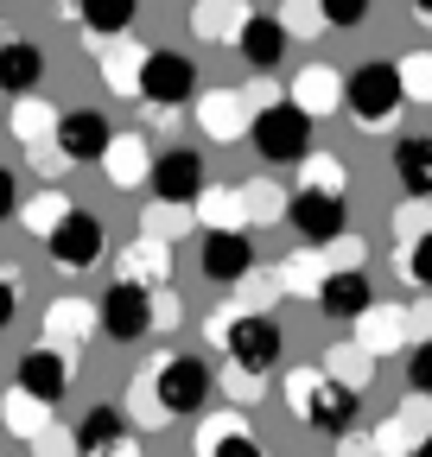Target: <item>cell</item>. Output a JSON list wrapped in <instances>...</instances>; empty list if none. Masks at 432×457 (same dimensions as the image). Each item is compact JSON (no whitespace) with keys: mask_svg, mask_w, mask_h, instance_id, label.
Returning a JSON list of instances; mask_svg holds the SVG:
<instances>
[{"mask_svg":"<svg viewBox=\"0 0 432 457\" xmlns=\"http://www.w3.org/2000/svg\"><path fill=\"white\" fill-rule=\"evenodd\" d=\"M274 279H280L287 299H312L318 305L324 279H331V261H324V248H299V254H280L274 261Z\"/></svg>","mask_w":432,"mask_h":457,"instance_id":"cell-25","label":"cell"},{"mask_svg":"<svg viewBox=\"0 0 432 457\" xmlns=\"http://www.w3.org/2000/svg\"><path fill=\"white\" fill-rule=\"evenodd\" d=\"M318 7H324V26L331 32H356L375 13V0H318Z\"/></svg>","mask_w":432,"mask_h":457,"instance_id":"cell-46","label":"cell"},{"mask_svg":"<svg viewBox=\"0 0 432 457\" xmlns=\"http://www.w3.org/2000/svg\"><path fill=\"white\" fill-rule=\"evenodd\" d=\"M197 267H204V279L210 286H229L236 279H248L254 273V242H248V228H210V236L197 242Z\"/></svg>","mask_w":432,"mask_h":457,"instance_id":"cell-11","label":"cell"},{"mask_svg":"<svg viewBox=\"0 0 432 457\" xmlns=\"http://www.w3.org/2000/svg\"><path fill=\"white\" fill-rule=\"evenodd\" d=\"M153 312H159V330H172V324L185 318V305H179L172 286H159V293H153Z\"/></svg>","mask_w":432,"mask_h":457,"instance_id":"cell-51","label":"cell"},{"mask_svg":"<svg viewBox=\"0 0 432 457\" xmlns=\"http://www.w3.org/2000/svg\"><path fill=\"white\" fill-rule=\"evenodd\" d=\"M146 179H153V146H146L140 128H121L102 153V185L108 191H140Z\"/></svg>","mask_w":432,"mask_h":457,"instance_id":"cell-18","label":"cell"},{"mask_svg":"<svg viewBox=\"0 0 432 457\" xmlns=\"http://www.w3.org/2000/svg\"><path fill=\"white\" fill-rule=\"evenodd\" d=\"M71 210H77V204H71V197H64L58 185H51V191H32V197L20 204V228H26L32 242H51V228H58V222H64Z\"/></svg>","mask_w":432,"mask_h":457,"instance_id":"cell-32","label":"cell"},{"mask_svg":"<svg viewBox=\"0 0 432 457\" xmlns=\"http://www.w3.org/2000/svg\"><path fill=\"white\" fill-rule=\"evenodd\" d=\"M20 204H26V197H20V179H13L7 165H0V222H7V216H20Z\"/></svg>","mask_w":432,"mask_h":457,"instance_id":"cell-52","label":"cell"},{"mask_svg":"<svg viewBox=\"0 0 432 457\" xmlns=\"http://www.w3.org/2000/svg\"><path fill=\"white\" fill-rule=\"evenodd\" d=\"M331 381H344V387H356L362 394V381H375V356L362 350L356 337H344V343H331V350H324V362H318Z\"/></svg>","mask_w":432,"mask_h":457,"instance_id":"cell-33","label":"cell"},{"mask_svg":"<svg viewBox=\"0 0 432 457\" xmlns=\"http://www.w3.org/2000/svg\"><path fill=\"white\" fill-rule=\"evenodd\" d=\"M337 457H382V451H375L369 432H344V438H337Z\"/></svg>","mask_w":432,"mask_h":457,"instance_id":"cell-54","label":"cell"},{"mask_svg":"<svg viewBox=\"0 0 432 457\" xmlns=\"http://www.w3.org/2000/svg\"><path fill=\"white\" fill-rule=\"evenodd\" d=\"M287 222L299 228V236H305L312 248H331V242L344 236V228H350V210H344V197H331V191H293Z\"/></svg>","mask_w":432,"mask_h":457,"instance_id":"cell-17","label":"cell"},{"mask_svg":"<svg viewBox=\"0 0 432 457\" xmlns=\"http://www.w3.org/2000/svg\"><path fill=\"white\" fill-rule=\"evenodd\" d=\"M134 13H140V0H83L77 26H83V38H121V32H134Z\"/></svg>","mask_w":432,"mask_h":457,"instance_id":"cell-30","label":"cell"},{"mask_svg":"<svg viewBox=\"0 0 432 457\" xmlns=\"http://www.w3.org/2000/svg\"><path fill=\"white\" fill-rule=\"evenodd\" d=\"M89 457H140V438H134V432H121L115 445H102V451H89Z\"/></svg>","mask_w":432,"mask_h":457,"instance_id":"cell-56","label":"cell"},{"mask_svg":"<svg viewBox=\"0 0 432 457\" xmlns=\"http://www.w3.org/2000/svg\"><path fill=\"white\" fill-rule=\"evenodd\" d=\"M369 305H375V279L369 273H331V279H324V293H318V312L324 318H344V324H356Z\"/></svg>","mask_w":432,"mask_h":457,"instance_id":"cell-27","label":"cell"},{"mask_svg":"<svg viewBox=\"0 0 432 457\" xmlns=\"http://www.w3.org/2000/svg\"><path fill=\"white\" fill-rule=\"evenodd\" d=\"M185 228H197V210L191 204H146V216H140V236H153V242H179Z\"/></svg>","mask_w":432,"mask_h":457,"instance_id":"cell-35","label":"cell"},{"mask_svg":"<svg viewBox=\"0 0 432 457\" xmlns=\"http://www.w3.org/2000/svg\"><path fill=\"white\" fill-rule=\"evenodd\" d=\"M242 191H248V216H254V222H274V216L293 210V191H287L280 179H254V185H242Z\"/></svg>","mask_w":432,"mask_h":457,"instance_id":"cell-40","label":"cell"},{"mask_svg":"<svg viewBox=\"0 0 432 457\" xmlns=\"http://www.w3.org/2000/svg\"><path fill=\"white\" fill-rule=\"evenodd\" d=\"M344 108L362 134H388L395 114L407 108V89H401V71L395 57H369V64L350 71V89H344Z\"/></svg>","mask_w":432,"mask_h":457,"instance_id":"cell-2","label":"cell"},{"mask_svg":"<svg viewBox=\"0 0 432 457\" xmlns=\"http://www.w3.org/2000/svg\"><path fill=\"white\" fill-rule=\"evenodd\" d=\"M395 179L407 197H432V134H413L395 146Z\"/></svg>","mask_w":432,"mask_h":457,"instance_id":"cell-31","label":"cell"},{"mask_svg":"<svg viewBox=\"0 0 432 457\" xmlns=\"http://www.w3.org/2000/svg\"><path fill=\"white\" fill-rule=\"evenodd\" d=\"M216 387H223V400H229V407H254V400H267V381L254 375V369H223V381H216Z\"/></svg>","mask_w":432,"mask_h":457,"instance_id":"cell-45","label":"cell"},{"mask_svg":"<svg viewBox=\"0 0 432 457\" xmlns=\"http://www.w3.org/2000/svg\"><path fill=\"white\" fill-rule=\"evenodd\" d=\"M77 7L83 0H51V13H64V20H77Z\"/></svg>","mask_w":432,"mask_h":457,"instance_id":"cell-57","label":"cell"},{"mask_svg":"<svg viewBox=\"0 0 432 457\" xmlns=\"http://www.w3.org/2000/svg\"><path fill=\"white\" fill-rule=\"evenodd\" d=\"M32 457H83V438H77L71 426H45V432L32 438Z\"/></svg>","mask_w":432,"mask_h":457,"instance_id":"cell-48","label":"cell"},{"mask_svg":"<svg viewBox=\"0 0 432 457\" xmlns=\"http://www.w3.org/2000/svg\"><path fill=\"white\" fill-rule=\"evenodd\" d=\"M20 299H26V293H20V273H13V267H0V330L20 318Z\"/></svg>","mask_w":432,"mask_h":457,"instance_id":"cell-50","label":"cell"},{"mask_svg":"<svg viewBox=\"0 0 432 457\" xmlns=\"http://www.w3.org/2000/svg\"><path fill=\"white\" fill-rule=\"evenodd\" d=\"M102 248H108V228H102L96 210H71L58 228H51V242H45V254H51L58 273H89L102 261Z\"/></svg>","mask_w":432,"mask_h":457,"instance_id":"cell-9","label":"cell"},{"mask_svg":"<svg viewBox=\"0 0 432 457\" xmlns=\"http://www.w3.org/2000/svg\"><path fill=\"white\" fill-rule=\"evenodd\" d=\"M96 305H102V337H108V343H140V337L159 330V312H153V293H146V286L108 279V293H102Z\"/></svg>","mask_w":432,"mask_h":457,"instance_id":"cell-8","label":"cell"},{"mask_svg":"<svg viewBox=\"0 0 432 457\" xmlns=\"http://www.w3.org/2000/svg\"><path fill=\"white\" fill-rule=\"evenodd\" d=\"M108 140H115V128H108L102 108H64V114H58V153H64L71 165H102Z\"/></svg>","mask_w":432,"mask_h":457,"instance_id":"cell-16","label":"cell"},{"mask_svg":"<svg viewBox=\"0 0 432 457\" xmlns=\"http://www.w3.org/2000/svg\"><path fill=\"white\" fill-rule=\"evenodd\" d=\"M388 228H395V248H407V242L432 236V197H401V204H395V216H388Z\"/></svg>","mask_w":432,"mask_h":457,"instance_id":"cell-38","label":"cell"},{"mask_svg":"<svg viewBox=\"0 0 432 457\" xmlns=\"http://www.w3.org/2000/svg\"><path fill=\"white\" fill-rule=\"evenodd\" d=\"M407 387L413 394H432V337L407 350Z\"/></svg>","mask_w":432,"mask_h":457,"instance_id":"cell-49","label":"cell"},{"mask_svg":"<svg viewBox=\"0 0 432 457\" xmlns=\"http://www.w3.org/2000/svg\"><path fill=\"white\" fill-rule=\"evenodd\" d=\"M407 7H413V20H426V26H432V0H407Z\"/></svg>","mask_w":432,"mask_h":457,"instance_id":"cell-58","label":"cell"},{"mask_svg":"<svg viewBox=\"0 0 432 457\" xmlns=\"http://www.w3.org/2000/svg\"><path fill=\"white\" fill-rule=\"evenodd\" d=\"M89 337H102V305H89V299H77V293H64V299L45 305V343H51V350L83 356Z\"/></svg>","mask_w":432,"mask_h":457,"instance_id":"cell-14","label":"cell"},{"mask_svg":"<svg viewBox=\"0 0 432 457\" xmlns=\"http://www.w3.org/2000/svg\"><path fill=\"white\" fill-rule=\"evenodd\" d=\"M413 457H432V438H426V445H420V451H413Z\"/></svg>","mask_w":432,"mask_h":457,"instance_id":"cell-59","label":"cell"},{"mask_svg":"<svg viewBox=\"0 0 432 457\" xmlns=\"http://www.w3.org/2000/svg\"><path fill=\"white\" fill-rule=\"evenodd\" d=\"M0 426L32 445V438L51 426V400H38V394H26L20 381H7V394H0Z\"/></svg>","mask_w":432,"mask_h":457,"instance_id":"cell-29","label":"cell"},{"mask_svg":"<svg viewBox=\"0 0 432 457\" xmlns=\"http://www.w3.org/2000/svg\"><path fill=\"white\" fill-rule=\"evenodd\" d=\"M140 102H153L159 114L197 102V64L185 51H172V45H153L146 51V71H140Z\"/></svg>","mask_w":432,"mask_h":457,"instance_id":"cell-7","label":"cell"},{"mask_svg":"<svg viewBox=\"0 0 432 457\" xmlns=\"http://www.w3.org/2000/svg\"><path fill=\"white\" fill-rule=\"evenodd\" d=\"M248 20H254L248 0H191V32L204 45H242Z\"/></svg>","mask_w":432,"mask_h":457,"instance_id":"cell-24","label":"cell"},{"mask_svg":"<svg viewBox=\"0 0 432 457\" xmlns=\"http://www.w3.org/2000/svg\"><path fill=\"white\" fill-rule=\"evenodd\" d=\"M197 134L204 140H248V128H254V102H248V89H197Z\"/></svg>","mask_w":432,"mask_h":457,"instance_id":"cell-10","label":"cell"},{"mask_svg":"<svg viewBox=\"0 0 432 457\" xmlns=\"http://www.w3.org/2000/svg\"><path fill=\"white\" fill-rule=\"evenodd\" d=\"M191 210H197V228H204V236H210V228H248V222H254L242 185H210Z\"/></svg>","mask_w":432,"mask_h":457,"instance_id":"cell-28","label":"cell"},{"mask_svg":"<svg viewBox=\"0 0 432 457\" xmlns=\"http://www.w3.org/2000/svg\"><path fill=\"white\" fill-rule=\"evenodd\" d=\"M280 400L293 407V420H305L312 432H331V438H344V432H356V413H362V394L356 387H344V381H331L318 362H299V369H287V381H280Z\"/></svg>","mask_w":432,"mask_h":457,"instance_id":"cell-1","label":"cell"},{"mask_svg":"<svg viewBox=\"0 0 432 457\" xmlns=\"http://www.w3.org/2000/svg\"><path fill=\"white\" fill-rule=\"evenodd\" d=\"M356 343L382 362V356H395V350H407L413 343V318H407V305H382L375 299L362 318H356Z\"/></svg>","mask_w":432,"mask_h":457,"instance_id":"cell-21","label":"cell"},{"mask_svg":"<svg viewBox=\"0 0 432 457\" xmlns=\"http://www.w3.org/2000/svg\"><path fill=\"white\" fill-rule=\"evenodd\" d=\"M229 432H248V407H223V413H204L197 432H191V457H210Z\"/></svg>","mask_w":432,"mask_h":457,"instance_id":"cell-36","label":"cell"},{"mask_svg":"<svg viewBox=\"0 0 432 457\" xmlns=\"http://www.w3.org/2000/svg\"><path fill=\"white\" fill-rule=\"evenodd\" d=\"M71 375H77V356L71 350H32V356H20V369H13V381L26 387V394H38V400H51V407H58V400L71 394Z\"/></svg>","mask_w":432,"mask_h":457,"instance_id":"cell-19","label":"cell"},{"mask_svg":"<svg viewBox=\"0 0 432 457\" xmlns=\"http://www.w3.org/2000/svg\"><path fill=\"white\" fill-rule=\"evenodd\" d=\"M395 267H401V279H407V286H420V293H432V236H420V242L395 248Z\"/></svg>","mask_w":432,"mask_h":457,"instance_id":"cell-43","label":"cell"},{"mask_svg":"<svg viewBox=\"0 0 432 457\" xmlns=\"http://www.w3.org/2000/svg\"><path fill=\"white\" fill-rule=\"evenodd\" d=\"M287 45H293V38H287V26H280L274 13H254L236 51L248 57V71H261V77H274V71H280V57H287Z\"/></svg>","mask_w":432,"mask_h":457,"instance_id":"cell-26","label":"cell"},{"mask_svg":"<svg viewBox=\"0 0 432 457\" xmlns=\"http://www.w3.org/2000/svg\"><path fill=\"white\" fill-rule=\"evenodd\" d=\"M7 38H13V32H0V45H7Z\"/></svg>","mask_w":432,"mask_h":457,"instance_id":"cell-60","label":"cell"},{"mask_svg":"<svg viewBox=\"0 0 432 457\" xmlns=\"http://www.w3.org/2000/svg\"><path fill=\"white\" fill-rule=\"evenodd\" d=\"M324 261H331V273H362V261H369V242L344 228V236H337L331 248H324Z\"/></svg>","mask_w":432,"mask_h":457,"instance_id":"cell-47","label":"cell"},{"mask_svg":"<svg viewBox=\"0 0 432 457\" xmlns=\"http://www.w3.org/2000/svg\"><path fill=\"white\" fill-rule=\"evenodd\" d=\"M248 140H254V153H261L267 165H299V159L312 153V114L293 108V102H274V108L254 114Z\"/></svg>","mask_w":432,"mask_h":457,"instance_id":"cell-5","label":"cell"},{"mask_svg":"<svg viewBox=\"0 0 432 457\" xmlns=\"http://www.w3.org/2000/svg\"><path fill=\"white\" fill-rule=\"evenodd\" d=\"M128 413L140 420V426H159L166 420V407H159V387H153V362L134 375V387H128Z\"/></svg>","mask_w":432,"mask_h":457,"instance_id":"cell-44","label":"cell"},{"mask_svg":"<svg viewBox=\"0 0 432 457\" xmlns=\"http://www.w3.org/2000/svg\"><path fill=\"white\" fill-rule=\"evenodd\" d=\"M38 83H45V51L13 32L7 45H0V96L26 102V96H38Z\"/></svg>","mask_w":432,"mask_h":457,"instance_id":"cell-23","label":"cell"},{"mask_svg":"<svg viewBox=\"0 0 432 457\" xmlns=\"http://www.w3.org/2000/svg\"><path fill=\"white\" fill-rule=\"evenodd\" d=\"M395 71H401V89H407V102H432V51L420 45V51H407V57H395Z\"/></svg>","mask_w":432,"mask_h":457,"instance_id":"cell-42","label":"cell"},{"mask_svg":"<svg viewBox=\"0 0 432 457\" xmlns=\"http://www.w3.org/2000/svg\"><path fill=\"white\" fill-rule=\"evenodd\" d=\"M407 318H413V343H426V337H432V299L407 305Z\"/></svg>","mask_w":432,"mask_h":457,"instance_id":"cell-55","label":"cell"},{"mask_svg":"<svg viewBox=\"0 0 432 457\" xmlns=\"http://www.w3.org/2000/svg\"><path fill=\"white\" fill-rule=\"evenodd\" d=\"M299 191H331V197H344L350 191V165L337 159V153H305L299 159Z\"/></svg>","mask_w":432,"mask_h":457,"instance_id":"cell-34","label":"cell"},{"mask_svg":"<svg viewBox=\"0 0 432 457\" xmlns=\"http://www.w3.org/2000/svg\"><path fill=\"white\" fill-rule=\"evenodd\" d=\"M344 89H350V77L337 71V64H305L299 77H293V108H305L312 121H331V114L344 108Z\"/></svg>","mask_w":432,"mask_h":457,"instance_id":"cell-20","label":"cell"},{"mask_svg":"<svg viewBox=\"0 0 432 457\" xmlns=\"http://www.w3.org/2000/svg\"><path fill=\"white\" fill-rule=\"evenodd\" d=\"M115 279H128V286H146V293H159V286L172 279V242L134 236V242L115 254Z\"/></svg>","mask_w":432,"mask_h":457,"instance_id":"cell-22","label":"cell"},{"mask_svg":"<svg viewBox=\"0 0 432 457\" xmlns=\"http://www.w3.org/2000/svg\"><path fill=\"white\" fill-rule=\"evenodd\" d=\"M121 432H128V413H121V407H89V413H83V426H77L83 457H89V451H102V445H115Z\"/></svg>","mask_w":432,"mask_h":457,"instance_id":"cell-37","label":"cell"},{"mask_svg":"<svg viewBox=\"0 0 432 457\" xmlns=\"http://www.w3.org/2000/svg\"><path fill=\"white\" fill-rule=\"evenodd\" d=\"M223 356L236 369H254V375H274V362L287 356V337L274 324V312H236L229 337H223Z\"/></svg>","mask_w":432,"mask_h":457,"instance_id":"cell-6","label":"cell"},{"mask_svg":"<svg viewBox=\"0 0 432 457\" xmlns=\"http://www.w3.org/2000/svg\"><path fill=\"white\" fill-rule=\"evenodd\" d=\"M369 438H375V451H382V457H413V451L432 438V394H413V387H407V400H401V407L375 426Z\"/></svg>","mask_w":432,"mask_h":457,"instance_id":"cell-12","label":"cell"},{"mask_svg":"<svg viewBox=\"0 0 432 457\" xmlns=\"http://www.w3.org/2000/svg\"><path fill=\"white\" fill-rule=\"evenodd\" d=\"M83 45H89V57H96L108 96H140V71H146V51H153V45H140L134 32H121V38H83Z\"/></svg>","mask_w":432,"mask_h":457,"instance_id":"cell-13","label":"cell"},{"mask_svg":"<svg viewBox=\"0 0 432 457\" xmlns=\"http://www.w3.org/2000/svg\"><path fill=\"white\" fill-rule=\"evenodd\" d=\"M153 387H159V407H166V420H191L210 407V394H216V375L204 356H172V350H159L153 356Z\"/></svg>","mask_w":432,"mask_h":457,"instance_id":"cell-3","label":"cell"},{"mask_svg":"<svg viewBox=\"0 0 432 457\" xmlns=\"http://www.w3.org/2000/svg\"><path fill=\"white\" fill-rule=\"evenodd\" d=\"M274 299H287L274 273H248V279L229 286V305H236V312H274Z\"/></svg>","mask_w":432,"mask_h":457,"instance_id":"cell-39","label":"cell"},{"mask_svg":"<svg viewBox=\"0 0 432 457\" xmlns=\"http://www.w3.org/2000/svg\"><path fill=\"white\" fill-rule=\"evenodd\" d=\"M58 114H64V108H51L45 96H26V102L7 108V134L20 140V153H26L38 171H51V179L71 171V159L58 153Z\"/></svg>","mask_w":432,"mask_h":457,"instance_id":"cell-4","label":"cell"},{"mask_svg":"<svg viewBox=\"0 0 432 457\" xmlns=\"http://www.w3.org/2000/svg\"><path fill=\"white\" fill-rule=\"evenodd\" d=\"M210 457H267V451H261V445H254L248 432H229V438H223V445H216Z\"/></svg>","mask_w":432,"mask_h":457,"instance_id":"cell-53","label":"cell"},{"mask_svg":"<svg viewBox=\"0 0 432 457\" xmlns=\"http://www.w3.org/2000/svg\"><path fill=\"white\" fill-rule=\"evenodd\" d=\"M274 20L287 26V38H318V32H331V26H324V7H318V0H280Z\"/></svg>","mask_w":432,"mask_h":457,"instance_id":"cell-41","label":"cell"},{"mask_svg":"<svg viewBox=\"0 0 432 457\" xmlns=\"http://www.w3.org/2000/svg\"><path fill=\"white\" fill-rule=\"evenodd\" d=\"M153 197L159 204H197L204 191H210V171H204V159L197 153H185V146H172V153H159L153 159Z\"/></svg>","mask_w":432,"mask_h":457,"instance_id":"cell-15","label":"cell"}]
</instances>
